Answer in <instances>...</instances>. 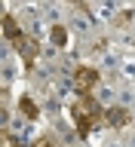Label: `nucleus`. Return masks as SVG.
I'll return each instance as SVG.
<instances>
[{
	"label": "nucleus",
	"instance_id": "nucleus-1",
	"mask_svg": "<svg viewBox=\"0 0 135 147\" xmlns=\"http://www.w3.org/2000/svg\"><path fill=\"white\" fill-rule=\"evenodd\" d=\"M71 28H74V34H80V37H89L92 34L95 22H92V16H89V9H86V6H80V9H74V12H71Z\"/></svg>",
	"mask_w": 135,
	"mask_h": 147
},
{
	"label": "nucleus",
	"instance_id": "nucleus-2",
	"mask_svg": "<svg viewBox=\"0 0 135 147\" xmlns=\"http://www.w3.org/2000/svg\"><path fill=\"white\" fill-rule=\"evenodd\" d=\"M86 9H89L92 22H111V18L117 16V6H114V3H101V6H86Z\"/></svg>",
	"mask_w": 135,
	"mask_h": 147
},
{
	"label": "nucleus",
	"instance_id": "nucleus-3",
	"mask_svg": "<svg viewBox=\"0 0 135 147\" xmlns=\"http://www.w3.org/2000/svg\"><path fill=\"white\" fill-rule=\"evenodd\" d=\"M126 119H129V117H126V110H123V107H117V104L108 110V123H111V126L123 129V126H126Z\"/></svg>",
	"mask_w": 135,
	"mask_h": 147
},
{
	"label": "nucleus",
	"instance_id": "nucleus-4",
	"mask_svg": "<svg viewBox=\"0 0 135 147\" xmlns=\"http://www.w3.org/2000/svg\"><path fill=\"white\" fill-rule=\"evenodd\" d=\"M0 77H3L6 83L18 77V61H16V58H9V61H3V64H0Z\"/></svg>",
	"mask_w": 135,
	"mask_h": 147
},
{
	"label": "nucleus",
	"instance_id": "nucleus-5",
	"mask_svg": "<svg viewBox=\"0 0 135 147\" xmlns=\"http://www.w3.org/2000/svg\"><path fill=\"white\" fill-rule=\"evenodd\" d=\"M12 126V119H9V110L6 107H0V132H3V129H9Z\"/></svg>",
	"mask_w": 135,
	"mask_h": 147
},
{
	"label": "nucleus",
	"instance_id": "nucleus-6",
	"mask_svg": "<svg viewBox=\"0 0 135 147\" xmlns=\"http://www.w3.org/2000/svg\"><path fill=\"white\" fill-rule=\"evenodd\" d=\"M126 147H135V132H132V135L126 138Z\"/></svg>",
	"mask_w": 135,
	"mask_h": 147
},
{
	"label": "nucleus",
	"instance_id": "nucleus-7",
	"mask_svg": "<svg viewBox=\"0 0 135 147\" xmlns=\"http://www.w3.org/2000/svg\"><path fill=\"white\" fill-rule=\"evenodd\" d=\"M108 147H126V144H123V141H114V144H108Z\"/></svg>",
	"mask_w": 135,
	"mask_h": 147
},
{
	"label": "nucleus",
	"instance_id": "nucleus-8",
	"mask_svg": "<svg viewBox=\"0 0 135 147\" xmlns=\"http://www.w3.org/2000/svg\"><path fill=\"white\" fill-rule=\"evenodd\" d=\"M132 86H135V83H132Z\"/></svg>",
	"mask_w": 135,
	"mask_h": 147
}]
</instances>
